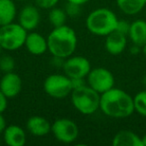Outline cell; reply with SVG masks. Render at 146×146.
<instances>
[{
  "label": "cell",
  "instance_id": "cell-10",
  "mask_svg": "<svg viewBox=\"0 0 146 146\" xmlns=\"http://www.w3.org/2000/svg\"><path fill=\"white\" fill-rule=\"evenodd\" d=\"M23 82L21 77L14 71L4 73L0 79V90L7 98H14L22 90Z\"/></svg>",
  "mask_w": 146,
  "mask_h": 146
},
{
  "label": "cell",
  "instance_id": "cell-32",
  "mask_svg": "<svg viewBox=\"0 0 146 146\" xmlns=\"http://www.w3.org/2000/svg\"><path fill=\"white\" fill-rule=\"evenodd\" d=\"M15 1H28V0H15Z\"/></svg>",
  "mask_w": 146,
  "mask_h": 146
},
{
  "label": "cell",
  "instance_id": "cell-13",
  "mask_svg": "<svg viewBox=\"0 0 146 146\" xmlns=\"http://www.w3.org/2000/svg\"><path fill=\"white\" fill-rule=\"evenodd\" d=\"M105 49L111 55H119L127 46V36L114 30L105 36Z\"/></svg>",
  "mask_w": 146,
  "mask_h": 146
},
{
  "label": "cell",
  "instance_id": "cell-26",
  "mask_svg": "<svg viewBox=\"0 0 146 146\" xmlns=\"http://www.w3.org/2000/svg\"><path fill=\"white\" fill-rule=\"evenodd\" d=\"M7 105H8V98L0 90V113H3L6 110Z\"/></svg>",
  "mask_w": 146,
  "mask_h": 146
},
{
  "label": "cell",
  "instance_id": "cell-4",
  "mask_svg": "<svg viewBox=\"0 0 146 146\" xmlns=\"http://www.w3.org/2000/svg\"><path fill=\"white\" fill-rule=\"evenodd\" d=\"M100 95L87 83L73 88L71 92V103L76 110L84 115H90L100 108Z\"/></svg>",
  "mask_w": 146,
  "mask_h": 146
},
{
  "label": "cell",
  "instance_id": "cell-30",
  "mask_svg": "<svg viewBox=\"0 0 146 146\" xmlns=\"http://www.w3.org/2000/svg\"><path fill=\"white\" fill-rule=\"evenodd\" d=\"M141 139H142V144H143V146H146V134L143 137H141Z\"/></svg>",
  "mask_w": 146,
  "mask_h": 146
},
{
  "label": "cell",
  "instance_id": "cell-25",
  "mask_svg": "<svg viewBox=\"0 0 146 146\" xmlns=\"http://www.w3.org/2000/svg\"><path fill=\"white\" fill-rule=\"evenodd\" d=\"M129 29H130V23H128L125 20H118L117 26H116L115 29L116 31H118V32L127 36L128 33H129Z\"/></svg>",
  "mask_w": 146,
  "mask_h": 146
},
{
  "label": "cell",
  "instance_id": "cell-7",
  "mask_svg": "<svg viewBox=\"0 0 146 146\" xmlns=\"http://www.w3.org/2000/svg\"><path fill=\"white\" fill-rule=\"evenodd\" d=\"M51 133L62 143H73L79 136L78 125L69 118H59L51 124Z\"/></svg>",
  "mask_w": 146,
  "mask_h": 146
},
{
  "label": "cell",
  "instance_id": "cell-16",
  "mask_svg": "<svg viewBox=\"0 0 146 146\" xmlns=\"http://www.w3.org/2000/svg\"><path fill=\"white\" fill-rule=\"evenodd\" d=\"M113 146H143L141 137L131 130H120L112 139Z\"/></svg>",
  "mask_w": 146,
  "mask_h": 146
},
{
  "label": "cell",
  "instance_id": "cell-1",
  "mask_svg": "<svg viewBox=\"0 0 146 146\" xmlns=\"http://www.w3.org/2000/svg\"><path fill=\"white\" fill-rule=\"evenodd\" d=\"M100 110L111 118H127L134 113L133 97L119 88H111L100 95Z\"/></svg>",
  "mask_w": 146,
  "mask_h": 146
},
{
  "label": "cell",
  "instance_id": "cell-18",
  "mask_svg": "<svg viewBox=\"0 0 146 146\" xmlns=\"http://www.w3.org/2000/svg\"><path fill=\"white\" fill-rule=\"evenodd\" d=\"M15 0H0V26L14 21L17 14Z\"/></svg>",
  "mask_w": 146,
  "mask_h": 146
},
{
  "label": "cell",
  "instance_id": "cell-12",
  "mask_svg": "<svg viewBox=\"0 0 146 146\" xmlns=\"http://www.w3.org/2000/svg\"><path fill=\"white\" fill-rule=\"evenodd\" d=\"M24 46L27 51L32 55H42L48 50L47 38L38 32L30 31L27 33Z\"/></svg>",
  "mask_w": 146,
  "mask_h": 146
},
{
  "label": "cell",
  "instance_id": "cell-21",
  "mask_svg": "<svg viewBox=\"0 0 146 146\" xmlns=\"http://www.w3.org/2000/svg\"><path fill=\"white\" fill-rule=\"evenodd\" d=\"M134 109L139 115L146 117V90L140 91L133 97Z\"/></svg>",
  "mask_w": 146,
  "mask_h": 146
},
{
  "label": "cell",
  "instance_id": "cell-14",
  "mask_svg": "<svg viewBox=\"0 0 146 146\" xmlns=\"http://www.w3.org/2000/svg\"><path fill=\"white\" fill-rule=\"evenodd\" d=\"M2 135L4 142L9 146H23L26 143V133L18 125H8Z\"/></svg>",
  "mask_w": 146,
  "mask_h": 146
},
{
  "label": "cell",
  "instance_id": "cell-8",
  "mask_svg": "<svg viewBox=\"0 0 146 146\" xmlns=\"http://www.w3.org/2000/svg\"><path fill=\"white\" fill-rule=\"evenodd\" d=\"M86 83L98 93L102 94L114 87L115 78L110 70L103 67L91 69L86 77Z\"/></svg>",
  "mask_w": 146,
  "mask_h": 146
},
{
  "label": "cell",
  "instance_id": "cell-28",
  "mask_svg": "<svg viewBox=\"0 0 146 146\" xmlns=\"http://www.w3.org/2000/svg\"><path fill=\"white\" fill-rule=\"evenodd\" d=\"M90 0H67V2H70V3H74V4H77V5H84L86 3L89 2Z\"/></svg>",
  "mask_w": 146,
  "mask_h": 146
},
{
  "label": "cell",
  "instance_id": "cell-6",
  "mask_svg": "<svg viewBox=\"0 0 146 146\" xmlns=\"http://www.w3.org/2000/svg\"><path fill=\"white\" fill-rule=\"evenodd\" d=\"M45 93L55 99H63L73 90L72 79L65 74H51L43 82Z\"/></svg>",
  "mask_w": 146,
  "mask_h": 146
},
{
  "label": "cell",
  "instance_id": "cell-3",
  "mask_svg": "<svg viewBox=\"0 0 146 146\" xmlns=\"http://www.w3.org/2000/svg\"><path fill=\"white\" fill-rule=\"evenodd\" d=\"M119 19L109 8H97L89 13L85 21L86 28L96 36H107L116 29Z\"/></svg>",
  "mask_w": 146,
  "mask_h": 146
},
{
  "label": "cell",
  "instance_id": "cell-23",
  "mask_svg": "<svg viewBox=\"0 0 146 146\" xmlns=\"http://www.w3.org/2000/svg\"><path fill=\"white\" fill-rule=\"evenodd\" d=\"M35 5L40 9H51L57 5L59 0H34Z\"/></svg>",
  "mask_w": 146,
  "mask_h": 146
},
{
  "label": "cell",
  "instance_id": "cell-15",
  "mask_svg": "<svg viewBox=\"0 0 146 146\" xmlns=\"http://www.w3.org/2000/svg\"><path fill=\"white\" fill-rule=\"evenodd\" d=\"M26 128L32 135L41 137L51 132V123L42 116H31L26 122Z\"/></svg>",
  "mask_w": 146,
  "mask_h": 146
},
{
  "label": "cell",
  "instance_id": "cell-5",
  "mask_svg": "<svg viewBox=\"0 0 146 146\" xmlns=\"http://www.w3.org/2000/svg\"><path fill=\"white\" fill-rule=\"evenodd\" d=\"M28 31L19 23H9L0 26V46L8 51L18 50L24 46Z\"/></svg>",
  "mask_w": 146,
  "mask_h": 146
},
{
  "label": "cell",
  "instance_id": "cell-20",
  "mask_svg": "<svg viewBox=\"0 0 146 146\" xmlns=\"http://www.w3.org/2000/svg\"><path fill=\"white\" fill-rule=\"evenodd\" d=\"M67 13L64 9L59 8V7H53V8L49 9V14H48V19L50 24L54 27H59L62 25L66 24L67 20Z\"/></svg>",
  "mask_w": 146,
  "mask_h": 146
},
{
  "label": "cell",
  "instance_id": "cell-11",
  "mask_svg": "<svg viewBox=\"0 0 146 146\" xmlns=\"http://www.w3.org/2000/svg\"><path fill=\"white\" fill-rule=\"evenodd\" d=\"M40 20L41 15L36 5H26L19 12L18 23L27 31H33L36 29Z\"/></svg>",
  "mask_w": 146,
  "mask_h": 146
},
{
  "label": "cell",
  "instance_id": "cell-31",
  "mask_svg": "<svg viewBox=\"0 0 146 146\" xmlns=\"http://www.w3.org/2000/svg\"><path fill=\"white\" fill-rule=\"evenodd\" d=\"M2 50H3V49H2V47L0 46V56H1V54H2Z\"/></svg>",
  "mask_w": 146,
  "mask_h": 146
},
{
  "label": "cell",
  "instance_id": "cell-24",
  "mask_svg": "<svg viewBox=\"0 0 146 146\" xmlns=\"http://www.w3.org/2000/svg\"><path fill=\"white\" fill-rule=\"evenodd\" d=\"M65 11H66L67 15H69L71 17H74L80 13V5L68 2L66 8H65Z\"/></svg>",
  "mask_w": 146,
  "mask_h": 146
},
{
  "label": "cell",
  "instance_id": "cell-27",
  "mask_svg": "<svg viewBox=\"0 0 146 146\" xmlns=\"http://www.w3.org/2000/svg\"><path fill=\"white\" fill-rule=\"evenodd\" d=\"M7 127L6 120H5L4 116L2 113H0V134H2L3 131L5 130V128Z\"/></svg>",
  "mask_w": 146,
  "mask_h": 146
},
{
  "label": "cell",
  "instance_id": "cell-2",
  "mask_svg": "<svg viewBox=\"0 0 146 146\" xmlns=\"http://www.w3.org/2000/svg\"><path fill=\"white\" fill-rule=\"evenodd\" d=\"M48 51L53 57L66 59L73 55L77 47V35L66 24L54 27L47 37Z\"/></svg>",
  "mask_w": 146,
  "mask_h": 146
},
{
  "label": "cell",
  "instance_id": "cell-9",
  "mask_svg": "<svg viewBox=\"0 0 146 146\" xmlns=\"http://www.w3.org/2000/svg\"><path fill=\"white\" fill-rule=\"evenodd\" d=\"M62 68L65 75L71 79H85L91 70V64L86 57L71 55L65 59Z\"/></svg>",
  "mask_w": 146,
  "mask_h": 146
},
{
  "label": "cell",
  "instance_id": "cell-29",
  "mask_svg": "<svg viewBox=\"0 0 146 146\" xmlns=\"http://www.w3.org/2000/svg\"><path fill=\"white\" fill-rule=\"evenodd\" d=\"M141 51H142V53L146 56V44H144L143 46L141 47Z\"/></svg>",
  "mask_w": 146,
  "mask_h": 146
},
{
  "label": "cell",
  "instance_id": "cell-19",
  "mask_svg": "<svg viewBox=\"0 0 146 146\" xmlns=\"http://www.w3.org/2000/svg\"><path fill=\"white\" fill-rule=\"evenodd\" d=\"M118 8L126 15H135L145 7L146 0H116Z\"/></svg>",
  "mask_w": 146,
  "mask_h": 146
},
{
  "label": "cell",
  "instance_id": "cell-22",
  "mask_svg": "<svg viewBox=\"0 0 146 146\" xmlns=\"http://www.w3.org/2000/svg\"><path fill=\"white\" fill-rule=\"evenodd\" d=\"M15 68V60L10 55L0 56V70L3 73L12 72Z\"/></svg>",
  "mask_w": 146,
  "mask_h": 146
},
{
  "label": "cell",
  "instance_id": "cell-17",
  "mask_svg": "<svg viewBox=\"0 0 146 146\" xmlns=\"http://www.w3.org/2000/svg\"><path fill=\"white\" fill-rule=\"evenodd\" d=\"M128 36L133 44L140 47L146 44V21L138 19L130 23Z\"/></svg>",
  "mask_w": 146,
  "mask_h": 146
},
{
  "label": "cell",
  "instance_id": "cell-33",
  "mask_svg": "<svg viewBox=\"0 0 146 146\" xmlns=\"http://www.w3.org/2000/svg\"><path fill=\"white\" fill-rule=\"evenodd\" d=\"M0 142H1V141H0Z\"/></svg>",
  "mask_w": 146,
  "mask_h": 146
}]
</instances>
